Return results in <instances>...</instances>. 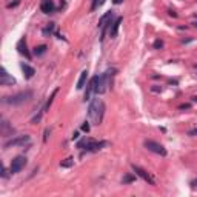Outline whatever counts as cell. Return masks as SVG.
<instances>
[{
	"mask_svg": "<svg viewBox=\"0 0 197 197\" xmlns=\"http://www.w3.org/2000/svg\"><path fill=\"white\" fill-rule=\"evenodd\" d=\"M188 136L196 137V136H197V128H194V129H190V131H188Z\"/></svg>",
	"mask_w": 197,
	"mask_h": 197,
	"instance_id": "28",
	"label": "cell"
},
{
	"mask_svg": "<svg viewBox=\"0 0 197 197\" xmlns=\"http://www.w3.org/2000/svg\"><path fill=\"white\" fill-rule=\"evenodd\" d=\"M26 143H29V136H17L16 139H11L10 142H6L5 145H3V148L5 149H8V148L11 146H22V145H26Z\"/></svg>",
	"mask_w": 197,
	"mask_h": 197,
	"instance_id": "10",
	"label": "cell"
},
{
	"mask_svg": "<svg viewBox=\"0 0 197 197\" xmlns=\"http://www.w3.org/2000/svg\"><path fill=\"white\" fill-rule=\"evenodd\" d=\"M97 80H99V74L94 75V77L89 80V83L86 85V89H85V94H83V100L88 102L91 100V96L96 92V86H97Z\"/></svg>",
	"mask_w": 197,
	"mask_h": 197,
	"instance_id": "9",
	"label": "cell"
},
{
	"mask_svg": "<svg viewBox=\"0 0 197 197\" xmlns=\"http://www.w3.org/2000/svg\"><path fill=\"white\" fill-rule=\"evenodd\" d=\"M88 115L91 119L92 125H100L103 122V115H105V103L100 99H92L91 105L88 108Z\"/></svg>",
	"mask_w": 197,
	"mask_h": 197,
	"instance_id": "1",
	"label": "cell"
},
{
	"mask_svg": "<svg viewBox=\"0 0 197 197\" xmlns=\"http://www.w3.org/2000/svg\"><path fill=\"white\" fill-rule=\"evenodd\" d=\"M25 165H26V157H25V156H17V157L11 162L10 173H11V174H17V173H20L22 169L25 168Z\"/></svg>",
	"mask_w": 197,
	"mask_h": 197,
	"instance_id": "6",
	"label": "cell"
},
{
	"mask_svg": "<svg viewBox=\"0 0 197 197\" xmlns=\"http://www.w3.org/2000/svg\"><path fill=\"white\" fill-rule=\"evenodd\" d=\"M33 97V91H22V92H17L14 96H10V97H3V103H8V105H20V103H25L26 100Z\"/></svg>",
	"mask_w": 197,
	"mask_h": 197,
	"instance_id": "3",
	"label": "cell"
},
{
	"mask_svg": "<svg viewBox=\"0 0 197 197\" xmlns=\"http://www.w3.org/2000/svg\"><path fill=\"white\" fill-rule=\"evenodd\" d=\"M89 122H83V125H82V131H85V132H88L89 131Z\"/></svg>",
	"mask_w": 197,
	"mask_h": 197,
	"instance_id": "26",
	"label": "cell"
},
{
	"mask_svg": "<svg viewBox=\"0 0 197 197\" xmlns=\"http://www.w3.org/2000/svg\"><path fill=\"white\" fill-rule=\"evenodd\" d=\"M105 3V0H92V6H91V11H96L99 6H102Z\"/></svg>",
	"mask_w": 197,
	"mask_h": 197,
	"instance_id": "21",
	"label": "cell"
},
{
	"mask_svg": "<svg viewBox=\"0 0 197 197\" xmlns=\"http://www.w3.org/2000/svg\"><path fill=\"white\" fill-rule=\"evenodd\" d=\"M17 51H19V54L25 56L28 60H31V52L28 51V46H26V39H20L19 43H17Z\"/></svg>",
	"mask_w": 197,
	"mask_h": 197,
	"instance_id": "12",
	"label": "cell"
},
{
	"mask_svg": "<svg viewBox=\"0 0 197 197\" xmlns=\"http://www.w3.org/2000/svg\"><path fill=\"white\" fill-rule=\"evenodd\" d=\"M134 180H136V177H134L132 176V174H126V176H125L123 177V185H126V183H131V182H134Z\"/></svg>",
	"mask_w": 197,
	"mask_h": 197,
	"instance_id": "22",
	"label": "cell"
},
{
	"mask_svg": "<svg viewBox=\"0 0 197 197\" xmlns=\"http://www.w3.org/2000/svg\"><path fill=\"white\" fill-rule=\"evenodd\" d=\"M113 2L115 3V5H119V3H122V0H113Z\"/></svg>",
	"mask_w": 197,
	"mask_h": 197,
	"instance_id": "33",
	"label": "cell"
},
{
	"mask_svg": "<svg viewBox=\"0 0 197 197\" xmlns=\"http://www.w3.org/2000/svg\"><path fill=\"white\" fill-rule=\"evenodd\" d=\"M20 68H22V71H23V75H25L26 79H33V77H34L35 69L33 68V66H29L28 63H22Z\"/></svg>",
	"mask_w": 197,
	"mask_h": 197,
	"instance_id": "15",
	"label": "cell"
},
{
	"mask_svg": "<svg viewBox=\"0 0 197 197\" xmlns=\"http://www.w3.org/2000/svg\"><path fill=\"white\" fill-rule=\"evenodd\" d=\"M14 83H16V79L11 77V75L6 73V69L2 66V68H0V85H2V86H8V85H14Z\"/></svg>",
	"mask_w": 197,
	"mask_h": 197,
	"instance_id": "11",
	"label": "cell"
},
{
	"mask_svg": "<svg viewBox=\"0 0 197 197\" xmlns=\"http://www.w3.org/2000/svg\"><path fill=\"white\" fill-rule=\"evenodd\" d=\"M108 143L106 142H97V140H85V148L83 149L86 151V153H96V151L102 149L103 146H106Z\"/></svg>",
	"mask_w": 197,
	"mask_h": 197,
	"instance_id": "8",
	"label": "cell"
},
{
	"mask_svg": "<svg viewBox=\"0 0 197 197\" xmlns=\"http://www.w3.org/2000/svg\"><path fill=\"white\" fill-rule=\"evenodd\" d=\"M122 17H117V19H115L114 22H113V25H111V28H109V35L111 37H115V35H117V33H119V28H120V23H122Z\"/></svg>",
	"mask_w": 197,
	"mask_h": 197,
	"instance_id": "14",
	"label": "cell"
},
{
	"mask_svg": "<svg viewBox=\"0 0 197 197\" xmlns=\"http://www.w3.org/2000/svg\"><path fill=\"white\" fill-rule=\"evenodd\" d=\"M192 186H197V180H194V182H192Z\"/></svg>",
	"mask_w": 197,
	"mask_h": 197,
	"instance_id": "34",
	"label": "cell"
},
{
	"mask_svg": "<svg viewBox=\"0 0 197 197\" xmlns=\"http://www.w3.org/2000/svg\"><path fill=\"white\" fill-rule=\"evenodd\" d=\"M168 16H171V17H177V12H176V11H173V10H169V11H168Z\"/></svg>",
	"mask_w": 197,
	"mask_h": 197,
	"instance_id": "29",
	"label": "cell"
},
{
	"mask_svg": "<svg viewBox=\"0 0 197 197\" xmlns=\"http://www.w3.org/2000/svg\"><path fill=\"white\" fill-rule=\"evenodd\" d=\"M52 31H54V23H48V26L43 29V34H45V35H48V34H51Z\"/></svg>",
	"mask_w": 197,
	"mask_h": 197,
	"instance_id": "23",
	"label": "cell"
},
{
	"mask_svg": "<svg viewBox=\"0 0 197 197\" xmlns=\"http://www.w3.org/2000/svg\"><path fill=\"white\" fill-rule=\"evenodd\" d=\"M19 3H20V0H14V2L8 3V5H6V8H8V10H11V8H16L17 5H19Z\"/></svg>",
	"mask_w": 197,
	"mask_h": 197,
	"instance_id": "25",
	"label": "cell"
},
{
	"mask_svg": "<svg viewBox=\"0 0 197 197\" xmlns=\"http://www.w3.org/2000/svg\"><path fill=\"white\" fill-rule=\"evenodd\" d=\"M190 108H191V103H183V105L179 106V109H180V111H183V109H190Z\"/></svg>",
	"mask_w": 197,
	"mask_h": 197,
	"instance_id": "27",
	"label": "cell"
},
{
	"mask_svg": "<svg viewBox=\"0 0 197 197\" xmlns=\"http://www.w3.org/2000/svg\"><path fill=\"white\" fill-rule=\"evenodd\" d=\"M113 17H114V12L113 11H108V12H105L103 16L100 17V20H99V28L102 29V37H100V40L103 42V37H105V33L106 31H109V28H111V25H113Z\"/></svg>",
	"mask_w": 197,
	"mask_h": 197,
	"instance_id": "4",
	"label": "cell"
},
{
	"mask_svg": "<svg viewBox=\"0 0 197 197\" xmlns=\"http://www.w3.org/2000/svg\"><path fill=\"white\" fill-rule=\"evenodd\" d=\"M77 137H79V132H74L73 134V140H74V139H77Z\"/></svg>",
	"mask_w": 197,
	"mask_h": 197,
	"instance_id": "32",
	"label": "cell"
},
{
	"mask_svg": "<svg viewBox=\"0 0 197 197\" xmlns=\"http://www.w3.org/2000/svg\"><path fill=\"white\" fill-rule=\"evenodd\" d=\"M46 49H48V46L46 45H39V46H35L34 48V56H43L45 52H46Z\"/></svg>",
	"mask_w": 197,
	"mask_h": 197,
	"instance_id": "18",
	"label": "cell"
},
{
	"mask_svg": "<svg viewBox=\"0 0 197 197\" xmlns=\"http://www.w3.org/2000/svg\"><path fill=\"white\" fill-rule=\"evenodd\" d=\"M56 10V5L52 0H42L40 2V11L45 12V14H51V12H54Z\"/></svg>",
	"mask_w": 197,
	"mask_h": 197,
	"instance_id": "13",
	"label": "cell"
},
{
	"mask_svg": "<svg viewBox=\"0 0 197 197\" xmlns=\"http://www.w3.org/2000/svg\"><path fill=\"white\" fill-rule=\"evenodd\" d=\"M192 26H194V28H197V22H194V23H192Z\"/></svg>",
	"mask_w": 197,
	"mask_h": 197,
	"instance_id": "35",
	"label": "cell"
},
{
	"mask_svg": "<svg viewBox=\"0 0 197 197\" xmlns=\"http://www.w3.org/2000/svg\"><path fill=\"white\" fill-rule=\"evenodd\" d=\"M48 136H49V129H46V131H45V137H43V140H45V142H46Z\"/></svg>",
	"mask_w": 197,
	"mask_h": 197,
	"instance_id": "30",
	"label": "cell"
},
{
	"mask_svg": "<svg viewBox=\"0 0 197 197\" xmlns=\"http://www.w3.org/2000/svg\"><path fill=\"white\" fill-rule=\"evenodd\" d=\"M57 92H59V89L56 88L54 91H52V94H51V96H49V99H48V100H46V103L43 105V108H45V113H46V111L49 109V106H51V103H52V99L56 97V94H57Z\"/></svg>",
	"mask_w": 197,
	"mask_h": 197,
	"instance_id": "19",
	"label": "cell"
},
{
	"mask_svg": "<svg viewBox=\"0 0 197 197\" xmlns=\"http://www.w3.org/2000/svg\"><path fill=\"white\" fill-rule=\"evenodd\" d=\"M153 91H156V92H157V91H162V88H157V86H154V88H153Z\"/></svg>",
	"mask_w": 197,
	"mask_h": 197,
	"instance_id": "31",
	"label": "cell"
},
{
	"mask_svg": "<svg viewBox=\"0 0 197 197\" xmlns=\"http://www.w3.org/2000/svg\"><path fill=\"white\" fill-rule=\"evenodd\" d=\"M73 165H74V160L73 159H65L63 162L60 163V166L62 168H69V166H73Z\"/></svg>",
	"mask_w": 197,
	"mask_h": 197,
	"instance_id": "20",
	"label": "cell"
},
{
	"mask_svg": "<svg viewBox=\"0 0 197 197\" xmlns=\"http://www.w3.org/2000/svg\"><path fill=\"white\" fill-rule=\"evenodd\" d=\"M115 73L114 68H111L108 71H105L103 74L99 75V80H97V86H96V92L97 94H105L108 91V88L111 86V83H113V75Z\"/></svg>",
	"mask_w": 197,
	"mask_h": 197,
	"instance_id": "2",
	"label": "cell"
},
{
	"mask_svg": "<svg viewBox=\"0 0 197 197\" xmlns=\"http://www.w3.org/2000/svg\"><path fill=\"white\" fill-rule=\"evenodd\" d=\"M153 46H154V49H162V48H163V42H162L160 39H157V40L154 42Z\"/></svg>",
	"mask_w": 197,
	"mask_h": 197,
	"instance_id": "24",
	"label": "cell"
},
{
	"mask_svg": "<svg viewBox=\"0 0 197 197\" xmlns=\"http://www.w3.org/2000/svg\"><path fill=\"white\" fill-rule=\"evenodd\" d=\"M143 146H145L148 151H151V153H156L159 156H166V149H165V146L160 145V143H157V142H154V140H145V142H143Z\"/></svg>",
	"mask_w": 197,
	"mask_h": 197,
	"instance_id": "5",
	"label": "cell"
},
{
	"mask_svg": "<svg viewBox=\"0 0 197 197\" xmlns=\"http://www.w3.org/2000/svg\"><path fill=\"white\" fill-rule=\"evenodd\" d=\"M132 171L136 173V176H139V177H142L143 180H145L146 183H149L151 186H156V180L153 177H151V174L148 173V171H145L143 168H140V166H137V165H132Z\"/></svg>",
	"mask_w": 197,
	"mask_h": 197,
	"instance_id": "7",
	"label": "cell"
},
{
	"mask_svg": "<svg viewBox=\"0 0 197 197\" xmlns=\"http://www.w3.org/2000/svg\"><path fill=\"white\" fill-rule=\"evenodd\" d=\"M0 132H2V136H8V132H14V129H12V126H10L8 125V122L6 120H2V123H0Z\"/></svg>",
	"mask_w": 197,
	"mask_h": 197,
	"instance_id": "16",
	"label": "cell"
},
{
	"mask_svg": "<svg viewBox=\"0 0 197 197\" xmlns=\"http://www.w3.org/2000/svg\"><path fill=\"white\" fill-rule=\"evenodd\" d=\"M86 79H88V71L85 69V71H82V74H80V77H79V80H77V89H83V88H85Z\"/></svg>",
	"mask_w": 197,
	"mask_h": 197,
	"instance_id": "17",
	"label": "cell"
}]
</instances>
